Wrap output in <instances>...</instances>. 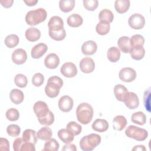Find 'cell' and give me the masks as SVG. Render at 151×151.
Returning <instances> with one entry per match:
<instances>
[{
  "label": "cell",
  "mask_w": 151,
  "mask_h": 151,
  "mask_svg": "<svg viewBox=\"0 0 151 151\" xmlns=\"http://www.w3.org/2000/svg\"><path fill=\"white\" fill-rule=\"evenodd\" d=\"M48 34L50 37L55 41L63 40L66 36V32L64 28L58 31H48Z\"/></svg>",
  "instance_id": "60d3db41"
},
{
  "label": "cell",
  "mask_w": 151,
  "mask_h": 151,
  "mask_svg": "<svg viewBox=\"0 0 151 151\" xmlns=\"http://www.w3.org/2000/svg\"><path fill=\"white\" fill-rule=\"evenodd\" d=\"M62 150H72V151H76L77 150V147L75 146V145L68 143H65V145H64Z\"/></svg>",
  "instance_id": "681fc988"
},
{
  "label": "cell",
  "mask_w": 151,
  "mask_h": 151,
  "mask_svg": "<svg viewBox=\"0 0 151 151\" xmlns=\"http://www.w3.org/2000/svg\"><path fill=\"white\" fill-rule=\"evenodd\" d=\"M150 88L145 91L144 93V97H143V103L144 106L148 112L150 111Z\"/></svg>",
  "instance_id": "7dc6e473"
},
{
  "label": "cell",
  "mask_w": 151,
  "mask_h": 151,
  "mask_svg": "<svg viewBox=\"0 0 151 151\" xmlns=\"http://www.w3.org/2000/svg\"><path fill=\"white\" fill-rule=\"evenodd\" d=\"M128 92L129 91L127 88L121 84H117L114 87V96L116 99L120 101H124V100Z\"/></svg>",
  "instance_id": "ffe728a7"
},
{
  "label": "cell",
  "mask_w": 151,
  "mask_h": 151,
  "mask_svg": "<svg viewBox=\"0 0 151 151\" xmlns=\"http://www.w3.org/2000/svg\"><path fill=\"white\" fill-rule=\"evenodd\" d=\"M117 45L122 52L124 53H129L132 48L130 41V38L127 36L120 37L117 41Z\"/></svg>",
  "instance_id": "d6986e66"
},
{
  "label": "cell",
  "mask_w": 151,
  "mask_h": 151,
  "mask_svg": "<svg viewBox=\"0 0 151 151\" xmlns=\"http://www.w3.org/2000/svg\"><path fill=\"white\" fill-rule=\"evenodd\" d=\"M60 64V58L55 53H50L44 59V65L49 69L56 68Z\"/></svg>",
  "instance_id": "2e32d148"
},
{
  "label": "cell",
  "mask_w": 151,
  "mask_h": 151,
  "mask_svg": "<svg viewBox=\"0 0 151 151\" xmlns=\"http://www.w3.org/2000/svg\"><path fill=\"white\" fill-rule=\"evenodd\" d=\"M83 2L84 8L90 11H94L99 5V2L97 0H84Z\"/></svg>",
  "instance_id": "f6af8a7d"
},
{
  "label": "cell",
  "mask_w": 151,
  "mask_h": 151,
  "mask_svg": "<svg viewBox=\"0 0 151 151\" xmlns=\"http://www.w3.org/2000/svg\"><path fill=\"white\" fill-rule=\"evenodd\" d=\"M107 57L110 62L116 63L120 58V51L116 47H111L107 51Z\"/></svg>",
  "instance_id": "4dcf8cb0"
},
{
  "label": "cell",
  "mask_w": 151,
  "mask_h": 151,
  "mask_svg": "<svg viewBox=\"0 0 151 151\" xmlns=\"http://www.w3.org/2000/svg\"><path fill=\"white\" fill-rule=\"evenodd\" d=\"M63 86V80L58 76L50 77L45 87V93L50 98L56 97Z\"/></svg>",
  "instance_id": "7a4b0ae2"
},
{
  "label": "cell",
  "mask_w": 151,
  "mask_h": 151,
  "mask_svg": "<svg viewBox=\"0 0 151 151\" xmlns=\"http://www.w3.org/2000/svg\"><path fill=\"white\" fill-rule=\"evenodd\" d=\"M129 53L131 57L135 60H140L143 58L145 54V50L141 45L132 47Z\"/></svg>",
  "instance_id": "cb8c5ba5"
},
{
  "label": "cell",
  "mask_w": 151,
  "mask_h": 151,
  "mask_svg": "<svg viewBox=\"0 0 151 151\" xmlns=\"http://www.w3.org/2000/svg\"><path fill=\"white\" fill-rule=\"evenodd\" d=\"M125 134L128 137L137 141H143L148 136V132L146 130L134 125L129 126L125 130Z\"/></svg>",
  "instance_id": "5b68a950"
},
{
  "label": "cell",
  "mask_w": 151,
  "mask_h": 151,
  "mask_svg": "<svg viewBox=\"0 0 151 151\" xmlns=\"http://www.w3.org/2000/svg\"><path fill=\"white\" fill-rule=\"evenodd\" d=\"M83 22V19L81 15L78 14H73L70 15L67 19V24L73 28L78 27L82 25Z\"/></svg>",
  "instance_id": "484cf974"
},
{
  "label": "cell",
  "mask_w": 151,
  "mask_h": 151,
  "mask_svg": "<svg viewBox=\"0 0 151 151\" xmlns=\"http://www.w3.org/2000/svg\"><path fill=\"white\" fill-rule=\"evenodd\" d=\"M97 50V44L92 40L84 42L81 46V51L83 54L90 55L94 54Z\"/></svg>",
  "instance_id": "ac0fdd59"
},
{
  "label": "cell",
  "mask_w": 151,
  "mask_h": 151,
  "mask_svg": "<svg viewBox=\"0 0 151 151\" xmlns=\"http://www.w3.org/2000/svg\"><path fill=\"white\" fill-rule=\"evenodd\" d=\"M49 31H58L64 28V22L63 19L59 16L52 17L48 23Z\"/></svg>",
  "instance_id": "9a60e30c"
},
{
  "label": "cell",
  "mask_w": 151,
  "mask_h": 151,
  "mask_svg": "<svg viewBox=\"0 0 151 151\" xmlns=\"http://www.w3.org/2000/svg\"><path fill=\"white\" fill-rule=\"evenodd\" d=\"M6 132L10 136L17 137L20 134L21 129L17 124H9L6 127Z\"/></svg>",
  "instance_id": "ee69618b"
},
{
  "label": "cell",
  "mask_w": 151,
  "mask_h": 151,
  "mask_svg": "<svg viewBox=\"0 0 151 151\" xmlns=\"http://www.w3.org/2000/svg\"><path fill=\"white\" fill-rule=\"evenodd\" d=\"M6 119L11 122L17 121L19 117V111L15 108H11L8 109L5 113Z\"/></svg>",
  "instance_id": "b9f144b4"
},
{
  "label": "cell",
  "mask_w": 151,
  "mask_h": 151,
  "mask_svg": "<svg viewBox=\"0 0 151 151\" xmlns=\"http://www.w3.org/2000/svg\"><path fill=\"white\" fill-rule=\"evenodd\" d=\"M9 97L13 103L19 104L23 101L24 95L21 90L17 88H14L9 93Z\"/></svg>",
  "instance_id": "d4e9b609"
},
{
  "label": "cell",
  "mask_w": 151,
  "mask_h": 151,
  "mask_svg": "<svg viewBox=\"0 0 151 151\" xmlns=\"http://www.w3.org/2000/svg\"><path fill=\"white\" fill-rule=\"evenodd\" d=\"M74 101L73 99L69 96L65 95L62 96L58 101V107L63 112L70 111L73 107Z\"/></svg>",
  "instance_id": "8fae6325"
},
{
  "label": "cell",
  "mask_w": 151,
  "mask_h": 151,
  "mask_svg": "<svg viewBox=\"0 0 151 151\" xmlns=\"http://www.w3.org/2000/svg\"><path fill=\"white\" fill-rule=\"evenodd\" d=\"M60 145L55 139H50L45 143L42 150L45 151H57Z\"/></svg>",
  "instance_id": "8d00e7d4"
},
{
  "label": "cell",
  "mask_w": 151,
  "mask_h": 151,
  "mask_svg": "<svg viewBox=\"0 0 151 151\" xmlns=\"http://www.w3.org/2000/svg\"><path fill=\"white\" fill-rule=\"evenodd\" d=\"M25 36L28 41L30 42H35L40 39L41 37V32L37 28L30 27L26 30Z\"/></svg>",
  "instance_id": "7402d4cb"
},
{
  "label": "cell",
  "mask_w": 151,
  "mask_h": 151,
  "mask_svg": "<svg viewBox=\"0 0 151 151\" xmlns=\"http://www.w3.org/2000/svg\"><path fill=\"white\" fill-rule=\"evenodd\" d=\"M59 139L64 143H71L74 140V135L67 129H61L58 132Z\"/></svg>",
  "instance_id": "f1b7e54d"
},
{
  "label": "cell",
  "mask_w": 151,
  "mask_h": 151,
  "mask_svg": "<svg viewBox=\"0 0 151 151\" xmlns=\"http://www.w3.org/2000/svg\"><path fill=\"white\" fill-rule=\"evenodd\" d=\"M67 129L74 136L78 135L82 130V127L78 123L75 122H70L67 124Z\"/></svg>",
  "instance_id": "74e56055"
},
{
  "label": "cell",
  "mask_w": 151,
  "mask_h": 151,
  "mask_svg": "<svg viewBox=\"0 0 151 151\" xmlns=\"http://www.w3.org/2000/svg\"><path fill=\"white\" fill-rule=\"evenodd\" d=\"M19 41V38L15 34H10L7 35L4 40L5 45L9 48H12L16 47Z\"/></svg>",
  "instance_id": "e575fe53"
},
{
  "label": "cell",
  "mask_w": 151,
  "mask_h": 151,
  "mask_svg": "<svg viewBox=\"0 0 151 151\" xmlns=\"http://www.w3.org/2000/svg\"><path fill=\"white\" fill-rule=\"evenodd\" d=\"M119 77L124 82H132L136 77V72L131 67H124L122 68L119 71Z\"/></svg>",
  "instance_id": "ba28073f"
},
{
  "label": "cell",
  "mask_w": 151,
  "mask_h": 151,
  "mask_svg": "<svg viewBox=\"0 0 151 151\" xmlns=\"http://www.w3.org/2000/svg\"><path fill=\"white\" fill-rule=\"evenodd\" d=\"M93 114L94 111L92 106L87 103H82L77 107V119L83 124H88L93 119Z\"/></svg>",
  "instance_id": "6da1fadb"
},
{
  "label": "cell",
  "mask_w": 151,
  "mask_h": 151,
  "mask_svg": "<svg viewBox=\"0 0 151 151\" xmlns=\"http://www.w3.org/2000/svg\"><path fill=\"white\" fill-rule=\"evenodd\" d=\"M38 120L41 124L50 126L54 122V115L53 113L50 110L45 116L41 118H38Z\"/></svg>",
  "instance_id": "f35d334b"
},
{
  "label": "cell",
  "mask_w": 151,
  "mask_h": 151,
  "mask_svg": "<svg viewBox=\"0 0 151 151\" xmlns=\"http://www.w3.org/2000/svg\"><path fill=\"white\" fill-rule=\"evenodd\" d=\"M47 16L45 9L39 8L28 11L25 15V21L28 25L35 26L44 21Z\"/></svg>",
  "instance_id": "3957f363"
},
{
  "label": "cell",
  "mask_w": 151,
  "mask_h": 151,
  "mask_svg": "<svg viewBox=\"0 0 151 151\" xmlns=\"http://www.w3.org/2000/svg\"><path fill=\"white\" fill-rule=\"evenodd\" d=\"M13 2H14L13 0H1L0 1V3L1 4V5L6 8H8L11 7L12 5Z\"/></svg>",
  "instance_id": "f907efd6"
},
{
  "label": "cell",
  "mask_w": 151,
  "mask_h": 151,
  "mask_svg": "<svg viewBox=\"0 0 151 151\" xmlns=\"http://www.w3.org/2000/svg\"><path fill=\"white\" fill-rule=\"evenodd\" d=\"M60 72L64 77L71 78L77 75V68L73 63L67 62L64 63L61 67Z\"/></svg>",
  "instance_id": "9c48e42d"
},
{
  "label": "cell",
  "mask_w": 151,
  "mask_h": 151,
  "mask_svg": "<svg viewBox=\"0 0 151 151\" xmlns=\"http://www.w3.org/2000/svg\"><path fill=\"white\" fill-rule=\"evenodd\" d=\"M14 82L17 86L20 88L25 87L28 83L27 77L22 74H18L15 76Z\"/></svg>",
  "instance_id": "ab89813d"
},
{
  "label": "cell",
  "mask_w": 151,
  "mask_h": 151,
  "mask_svg": "<svg viewBox=\"0 0 151 151\" xmlns=\"http://www.w3.org/2000/svg\"><path fill=\"white\" fill-rule=\"evenodd\" d=\"M81 71L86 74L92 73L95 68V63L93 60L90 57H84L81 59L79 64Z\"/></svg>",
  "instance_id": "30bf717a"
},
{
  "label": "cell",
  "mask_w": 151,
  "mask_h": 151,
  "mask_svg": "<svg viewBox=\"0 0 151 151\" xmlns=\"http://www.w3.org/2000/svg\"><path fill=\"white\" fill-rule=\"evenodd\" d=\"M129 26L134 29H142L145 25V19L140 14H134L132 15L128 20Z\"/></svg>",
  "instance_id": "52a82bcc"
},
{
  "label": "cell",
  "mask_w": 151,
  "mask_h": 151,
  "mask_svg": "<svg viewBox=\"0 0 151 151\" xmlns=\"http://www.w3.org/2000/svg\"><path fill=\"white\" fill-rule=\"evenodd\" d=\"M52 135V130L47 126H45L41 127L37 133V136L38 139L47 141L51 139Z\"/></svg>",
  "instance_id": "f546056e"
},
{
  "label": "cell",
  "mask_w": 151,
  "mask_h": 151,
  "mask_svg": "<svg viewBox=\"0 0 151 151\" xmlns=\"http://www.w3.org/2000/svg\"><path fill=\"white\" fill-rule=\"evenodd\" d=\"M99 18L100 21H104L109 23H111L114 19V14L110 10L108 9H104L99 12Z\"/></svg>",
  "instance_id": "d590c367"
},
{
  "label": "cell",
  "mask_w": 151,
  "mask_h": 151,
  "mask_svg": "<svg viewBox=\"0 0 151 151\" xmlns=\"http://www.w3.org/2000/svg\"><path fill=\"white\" fill-rule=\"evenodd\" d=\"M24 2L27 4V5L31 6H34L36 5V4L38 2V1H34V0H28V1H24Z\"/></svg>",
  "instance_id": "816d5d0a"
},
{
  "label": "cell",
  "mask_w": 151,
  "mask_h": 151,
  "mask_svg": "<svg viewBox=\"0 0 151 151\" xmlns=\"http://www.w3.org/2000/svg\"><path fill=\"white\" fill-rule=\"evenodd\" d=\"M44 77L40 73H35L32 78V83L35 87H40L44 83Z\"/></svg>",
  "instance_id": "bcb514c9"
},
{
  "label": "cell",
  "mask_w": 151,
  "mask_h": 151,
  "mask_svg": "<svg viewBox=\"0 0 151 151\" xmlns=\"http://www.w3.org/2000/svg\"><path fill=\"white\" fill-rule=\"evenodd\" d=\"M146 149L143 145H137L135 146L133 149L132 150H146Z\"/></svg>",
  "instance_id": "f5cc1de1"
},
{
  "label": "cell",
  "mask_w": 151,
  "mask_h": 151,
  "mask_svg": "<svg viewBox=\"0 0 151 151\" xmlns=\"http://www.w3.org/2000/svg\"><path fill=\"white\" fill-rule=\"evenodd\" d=\"M123 102L129 109H135L139 105V97L133 92H128Z\"/></svg>",
  "instance_id": "5bb4252c"
},
{
  "label": "cell",
  "mask_w": 151,
  "mask_h": 151,
  "mask_svg": "<svg viewBox=\"0 0 151 151\" xmlns=\"http://www.w3.org/2000/svg\"><path fill=\"white\" fill-rule=\"evenodd\" d=\"M101 136L96 133H91L83 137L80 141V147L84 151H91L101 143Z\"/></svg>",
  "instance_id": "277c9868"
},
{
  "label": "cell",
  "mask_w": 151,
  "mask_h": 151,
  "mask_svg": "<svg viewBox=\"0 0 151 151\" xmlns=\"http://www.w3.org/2000/svg\"><path fill=\"white\" fill-rule=\"evenodd\" d=\"M131 121L139 125H143L146 122V116L142 111H137L131 116Z\"/></svg>",
  "instance_id": "1f68e13d"
},
{
  "label": "cell",
  "mask_w": 151,
  "mask_h": 151,
  "mask_svg": "<svg viewBox=\"0 0 151 151\" xmlns=\"http://www.w3.org/2000/svg\"><path fill=\"white\" fill-rule=\"evenodd\" d=\"M110 28V23L104 21H100L96 25V32L101 35H104L109 33Z\"/></svg>",
  "instance_id": "836d02e7"
},
{
  "label": "cell",
  "mask_w": 151,
  "mask_h": 151,
  "mask_svg": "<svg viewBox=\"0 0 151 151\" xmlns=\"http://www.w3.org/2000/svg\"><path fill=\"white\" fill-rule=\"evenodd\" d=\"M130 41L132 47L136 45L143 46L145 44V38L142 35L135 34L132 36L130 38Z\"/></svg>",
  "instance_id": "7bdbcfd3"
},
{
  "label": "cell",
  "mask_w": 151,
  "mask_h": 151,
  "mask_svg": "<svg viewBox=\"0 0 151 151\" xmlns=\"http://www.w3.org/2000/svg\"><path fill=\"white\" fill-rule=\"evenodd\" d=\"M27 59V52L22 48H17L15 50L12 54V60L16 64H22L25 63Z\"/></svg>",
  "instance_id": "4fadbf2b"
},
{
  "label": "cell",
  "mask_w": 151,
  "mask_h": 151,
  "mask_svg": "<svg viewBox=\"0 0 151 151\" xmlns=\"http://www.w3.org/2000/svg\"><path fill=\"white\" fill-rule=\"evenodd\" d=\"M33 109L37 118L45 116L50 111L47 104L42 101H37L34 105Z\"/></svg>",
  "instance_id": "7c38bea8"
},
{
  "label": "cell",
  "mask_w": 151,
  "mask_h": 151,
  "mask_svg": "<svg viewBox=\"0 0 151 151\" xmlns=\"http://www.w3.org/2000/svg\"><path fill=\"white\" fill-rule=\"evenodd\" d=\"M37 138L36 132L34 130L26 129L22 133V139L26 142L35 145L37 142Z\"/></svg>",
  "instance_id": "4316f807"
},
{
  "label": "cell",
  "mask_w": 151,
  "mask_h": 151,
  "mask_svg": "<svg viewBox=\"0 0 151 151\" xmlns=\"http://www.w3.org/2000/svg\"><path fill=\"white\" fill-rule=\"evenodd\" d=\"M0 150L3 151L9 150V143L6 139L3 137L0 138Z\"/></svg>",
  "instance_id": "c3c4849f"
},
{
  "label": "cell",
  "mask_w": 151,
  "mask_h": 151,
  "mask_svg": "<svg viewBox=\"0 0 151 151\" xmlns=\"http://www.w3.org/2000/svg\"><path fill=\"white\" fill-rule=\"evenodd\" d=\"M74 6V0H61L59 2V7L61 11L64 12H68L71 11Z\"/></svg>",
  "instance_id": "d6a6232c"
},
{
  "label": "cell",
  "mask_w": 151,
  "mask_h": 151,
  "mask_svg": "<svg viewBox=\"0 0 151 151\" xmlns=\"http://www.w3.org/2000/svg\"><path fill=\"white\" fill-rule=\"evenodd\" d=\"M47 50L48 47L45 44L41 42L36 44L31 49V57L35 59L40 58L47 51Z\"/></svg>",
  "instance_id": "e0dca14e"
},
{
  "label": "cell",
  "mask_w": 151,
  "mask_h": 151,
  "mask_svg": "<svg viewBox=\"0 0 151 151\" xmlns=\"http://www.w3.org/2000/svg\"><path fill=\"white\" fill-rule=\"evenodd\" d=\"M13 149L15 151H35V145L25 142L22 137L17 138L13 143Z\"/></svg>",
  "instance_id": "8992f818"
},
{
  "label": "cell",
  "mask_w": 151,
  "mask_h": 151,
  "mask_svg": "<svg viewBox=\"0 0 151 151\" xmlns=\"http://www.w3.org/2000/svg\"><path fill=\"white\" fill-rule=\"evenodd\" d=\"M127 123L126 118L124 116H116L113 120V128L115 130L121 131L124 129Z\"/></svg>",
  "instance_id": "603a6c76"
},
{
  "label": "cell",
  "mask_w": 151,
  "mask_h": 151,
  "mask_svg": "<svg viewBox=\"0 0 151 151\" xmlns=\"http://www.w3.org/2000/svg\"><path fill=\"white\" fill-rule=\"evenodd\" d=\"M109 123L107 120L103 119H97L93 123L92 129L98 132H104L107 130L109 128Z\"/></svg>",
  "instance_id": "44dd1931"
},
{
  "label": "cell",
  "mask_w": 151,
  "mask_h": 151,
  "mask_svg": "<svg viewBox=\"0 0 151 151\" xmlns=\"http://www.w3.org/2000/svg\"><path fill=\"white\" fill-rule=\"evenodd\" d=\"M130 4L129 0H116L114 3V8L118 13L123 14L128 11Z\"/></svg>",
  "instance_id": "83f0119b"
}]
</instances>
